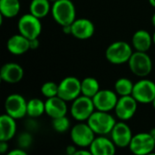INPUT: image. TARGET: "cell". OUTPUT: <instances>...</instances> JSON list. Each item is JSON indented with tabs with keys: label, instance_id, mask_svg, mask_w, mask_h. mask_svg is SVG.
<instances>
[{
	"label": "cell",
	"instance_id": "cell-1",
	"mask_svg": "<svg viewBox=\"0 0 155 155\" xmlns=\"http://www.w3.org/2000/svg\"><path fill=\"white\" fill-rule=\"evenodd\" d=\"M51 13L54 20L61 26L72 25L76 19V10L71 0H58L53 3Z\"/></svg>",
	"mask_w": 155,
	"mask_h": 155
},
{
	"label": "cell",
	"instance_id": "cell-2",
	"mask_svg": "<svg viewBox=\"0 0 155 155\" xmlns=\"http://www.w3.org/2000/svg\"><path fill=\"white\" fill-rule=\"evenodd\" d=\"M87 124L96 135H107L111 134L116 121L109 112L95 110L87 120Z\"/></svg>",
	"mask_w": 155,
	"mask_h": 155
},
{
	"label": "cell",
	"instance_id": "cell-3",
	"mask_svg": "<svg viewBox=\"0 0 155 155\" xmlns=\"http://www.w3.org/2000/svg\"><path fill=\"white\" fill-rule=\"evenodd\" d=\"M133 54V49L127 42L116 41L106 48L105 58L113 64H123L129 62Z\"/></svg>",
	"mask_w": 155,
	"mask_h": 155
},
{
	"label": "cell",
	"instance_id": "cell-4",
	"mask_svg": "<svg viewBox=\"0 0 155 155\" xmlns=\"http://www.w3.org/2000/svg\"><path fill=\"white\" fill-rule=\"evenodd\" d=\"M127 64L131 72L140 78H145L153 70V61L147 52L135 51Z\"/></svg>",
	"mask_w": 155,
	"mask_h": 155
},
{
	"label": "cell",
	"instance_id": "cell-5",
	"mask_svg": "<svg viewBox=\"0 0 155 155\" xmlns=\"http://www.w3.org/2000/svg\"><path fill=\"white\" fill-rule=\"evenodd\" d=\"M17 29L19 34L32 40L38 38L42 32V25L40 19L31 13L23 15L17 23Z\"/></svg>",
	"mask_w": 155,
	"mask_h": 155
},
{
	"label": "cell",
	"instance_id": "cell-6",
	"mask_svg": "<svg viewBox=\"0 0 155 155\" xmlns=\"http://www.w3.org/2000/svg\"><path fill=\"white\" fill-rule=\"evenodd\" d=\"M95 111L93 98L80 95L73 101L71 106V115L78 122H84L89 119L92 114Z\"/></svg>",
	"mask_w": 155,
	"mask_h": 155
},
{
	"label": "cell",
	"instance_id": "cell-7",
	"mask_svg": "<svg viewBox=\"0 0 155 155\" xmlns=\"http://www.w3.org/2000/svg\"><path fill=\"white\" fill-rule=\"evenodd\" d=\"M70 137L74 145L80 148H86L89 147L94 140L95 134L88 124L80 122L71 129Z\"/></svg>",
	"mask_w": 155,
	"mask_h": 155
},
{
	"label": "cell",
	"instance_id": "cell-8",
	"mask_svg": "<svg viewBox=\"0 0 155 155\" xmlns=\"http://www.w3.org/2000/svg\"><path fill=\"white\" fill-rule=\"evenodd\" d=\"M130 151L136 155H147L155 149V139L149 133H140L133 136L129 145Z\"/></svg>",
	"mask_w": 155,
	"mask_h": 155
},
{
	"label": "cell",
	"instance_id": "cell-9",
	"mask_svg": "<svg viewBox=\"0 0 155 155\" xmlns=\"http://www.w3.org/2000/svg\"><path fill=\"white\" fill-rule=\"evenodd\" d=\"M81 94V81L74 76H67L58 84V96L66 102H73Z\"/></svg>",
	"mask_w": 155,
	"mask_h": 155
},
{
	"label": "cell",
	"instance_id": "cell-10",
	"mask_svg": "<svg viewBox=\"0 0 155 155\" xmlns=\"http://www.w3.org/2000/svg\"><path fill=\"white\" fill-rule=\"evenodd\" d=\"M132 95L140 104H152L155 98V83L142 78L134 84Z\"/></svg>",
	"mask_w": 155,
	"mask_h": 155
},
{
	"label": "cell",
	"instance_id": "cell-11",
	"mask_svg": "<svg viewBox=\"0 0 155 155\" xmlns=\"http://www.w3.org/2000/svg\"><path fill=\"white\" fill-rule=\"evenodd\" d=\"M5 114L15 120L22 119L27 115V102L24 96L18 94H12L5 101Z\"/></svg>",
	"mask_w": 155,
	"mask_h": 155
},
{
	"label": "cell",
	"instance_id": "cell-12",
	"mask_svg": "<svg viewBox=\"0 0 155 155\" xmlns=\"http://www.w3.org/2000/svg\"><path fill=\"white\" fill-rule=\"evenodd\" d=\"M138 104L139 103L133 95L120 96L114 108L116 117L120 121H129L135 114L138 108Z\"/></svg>",
	"mask_w": 155,
	"mask_h": 155
},
{
	"label": "cell",
	"instance_id": "cell-13",
	"mask_svg": "<svg viewBox=\"0 0 155 155\" xmlns=\"http://www.w3.org/2000/svg\"><path fill=\"white\" fill-rule=\"evenodd\" d=\"M118 94L115 91L108 89H100V91L93 97V102L97 111L110 112L114 110L118 102Z\"/></svg>",
	"mask_w": 155,
	"mask_h": 155
},
{
	"label": "cell",
	"instance_id": "cell-14",
	"mask_svg": "<svg viewBox=\"0 0 155 155\" xmlns=\"http://www.w3.org/2000/svg\"><path fill=\"white\" fill-rule=\"evenodd\" d=\"M111 139L119 148L129 147L130 143L133 139V132L129 125L125 124L124 121H120L115 124L112 132H111Z\"/></svg>",
	"mask_w": 155,
	"mask_h": 155
},
{
	"label": "cell",
	"instance_id": "cell-15",
	"mask_svg": "<svg viewBox=\"0 0 155 155\" xmlns=\"http://www.w3.org/2000/svg\"><path fill=\"white\" fill-rule=\"evenodd\" d=\"M72 25L71 35L79 40H87L91 38L95 31L94 23L87 18L75 19Z\"/></svg>",
	"mask_w": 155,
	"mask_h": 155
},
{
	"label": "cell",
	"instance_id": "cell-16",
	"mask_svg": "<svg viewBox=\"0 0 155 155\" xmlns=\"http://www.w3.org/2000/svg\"><path fill=\"white\" fill-rule=\"evenodd\" d=\"M89 150L92 155H114L116 152V145L106 135H98L89 146Z\"/></svg>",
	"mask_w": 155,
	"mask_h": 155
},
{
	"label": "cell",
	"instance_id": "cell-17",
	"mask_svg": "<svg viewBox=\"0 0 155 155\" xmlns=\"http://www.w3.org/2000/svg\"><path fill=\"white\" fill-rule=\"evenodd\" d=\"M24 77L23 67L15 63H6L0 70V78L7 84H17Z\"/></svg>",
	"mask_w": 155,
	"mask_h": 155
},
{
	"label": "cell",
	"instance_id": "cell-18",
	"mask_svg": "<svg viewBox=\"0 0 155 155\" xmlns=\"http://www.w3.org/2000/svg\"><path fill=\"white\" fill-rule=\"evenodd\" d=\"M45 103V114L52 119L66 115L68 110L66 101H64L58 95L46 98V101Z\"/></svg>",
	"mask_w": 155,
	"mask_h": 155
},
{
	"label": "cell",
	"instance_id": "cell-19",
	"mask_svg": "<svg viewBox=\"0 0 155 155\" xmlns=\"http://www.w3.org/2000/svg\"><path fill=\"white\" fill-rule=\"evenodd\" d=\"M7 50L14 55H22L30 49V41L21 34L12 35L6 43Z\"/></svg>",
	"mask_w": 155,
	"mask_h": 155
},
{
	"label": "cell",
	"instance_id": "cell-20",
	"mask_svg": "<svg viewBox=\"0 0 155 155\" xmlns=\"http://www.w3.org/2000/svg\"><path fill=\"white\" fill-rule=\"evenodd\" d=\"M15 119L7 114H2L0 117V141L8 142L12 140L16 134Z\"/></svg>",
	"mask_w": 155,
	"mask_h": 155
},
{
	"label": "cell",
	"instance_id": "cell-21",
	"mask_svg": "<svg viewBox=\"0 0 155 155\" xmlns=\"http://www.w3.org/2000/svg\"><path fill=\"white\" fill-rule=\"evenodd\" d=\"M153 43V36L147 30H137L132 37V45L136 51L147 52Z\"/></svg>",
	"mask_w": 155,
	"mask_h": 155
},
{
	"label": "cell",
	"instance_id": "cell-22",
	"mask_svg": "<svg viewBox=\"0 0 155 155\" xmlns=\"http://www.w3.org/2000/svg\"><path fill=\"white\" fill-rule=\"evenodd\" d=\"M51 8L49 0H32L29 5L30 13L39 19L45 17L51 11Z\"/></svg>",
	"mask_w": 155,
	"mask_h": 155
},
{
	"label": "cell",
	"instance_id": "cell-23",
	"mask_svg": "<svg viewBox=\"0 0 155 155\" xmlns=\"http://www.w3.org/2000/svg\"><path fill=\"white\" fill-rule=\"evenodd\" d=\"M20 8L19 0H0V13L4 17L13 18L16 16Z\"/></svg>",
	"mask_w": 155,
	"mask_h": 155
},
{
	"label": "cell",
	"instance_id": "cell-24",
	"mask_svg": "<svg viewBox=\"0 0 155 155\" xmlns=\"http://www.w3.org/2000/svg\"><path fill=\"white\" fill-rule=\"evenodd\" d=\"M81 90L83 95L93 98L100 91L99 82L94 77H86L81 81Z\"/></svg>",
	"mask_w": 155,
	"mask_h": 155
},
{
	"label": "cell",
	"instance_id": "cell-25",
	"mask_svg": "<svg viewBox=\"0 0 155 155\" xmlns=\"http://www.w3.org/2000/svg\"><path fill=\"white\" fill-rule=\"evenodd\" d=\"M45 113V103L41 99L33 98L27 102V115L30 118H37Z\"/></svg>",
	"mask_w": 155,
	"mask_h": 155
},
{
	"label": "cell",
	"instance_id": "cell-26",
	"mask_svg": "<svg viewBox=\"0 0 155 155\" xmlns=\"http://www.w3.org/2000/svg\"><path fill=\"white\" fill-rule=\"evenodd\" d=\"M134 84L128 78H119L114 84V91L119 96L132 95Z\"/></svg>",
	"mask_w": 155,
	"mask_h": 155
},
{
	"label": "cell",
	"instance_id": "cell-27",
	"mask_svg": "<svg viewBox=\"0 0 155 155\" xmlns=\"http://www.w3.org/2000/svg\"><path fill=\"white\" fill-rule=\"evenodd\" d=\"M70 124H71L70 120L66 117V115L54 118L53 119V122H52L53 128L57 133H64L68 131L70 128Z\"/></svg>",
	"mask_w": 155,
	"mask_h": 155
},
{
	"label": "cell",
	"instance_id": "cell-28",
	"mask_svg": "<svg viewBox=\"0 0 155 155\" xmlns=\"http://www.w3.org/2000/svg\"><path fill=\"white\" fill-rule=\"evenodd\" d=\"M41 94L46 97H54L58 95V84L54 82H46L41 86Z\"/></svg>",
	"mask_w": 155,
	"mask_h": 155
},
{
	"label": "cell",
	"instance_id": "cell-29",
	"mask_svg": "<svg viewBox=\"0 0 155 155\" xmlns=\"http://www.w3.org/2000/svg\"><path fill=\"white\" fill-rule=\"evenodd\" d=\"M33 143V137L32 134L29 132H24L21 133L17 137V144L18 147L25 150L28 149Z\"/></svg>",
	"mask_w": 155,
	"mask_h": 155
},
{
	"label": "cell",
	"instance_id": "cell-30",
	"mask_svg": "<svg viewBox=\"0 0 155 155\" xmlns=\"http://www.w3.org/2000/svg\"><path fill=\"white\" fill-rule=\"evenodd\" d=\"M34 119L35 118H31V119L27 120L25 123V126L28 131H34L37 128V123Z\"/></svg>",
	"mask_w": 155,
	"mask_h": 155
},
{
	"label": "cell",
	"instance_id": "cell-31",
	"mask_svg": "<svg viewBox=\"0 0 155 155\" xmlns=\"http://www.w3.org/2000/svg\"><path fill=\"white\" fill-rule=\"evenodd\" d=\"M7 154L8 155H26L27 154V153H26L24 149H22V148L18 147V148H16V149L11 150L10 152H8V153H7Z\"/></svg>",
	"mask_w": 155,
	"mask_h": 155
},
{
	"label": "cell",
	"instance_id": "cell-32",
	"mask_svg": "<svg viewBox=\"0 0 155 155\" xmlns=\"http://www.w3.org/2000/svg\"><path fill=\"white\" fill-rule=\"evenodd\" d=\"M9 145H8V142L5 141H0V153L2 154L5 153L8 151Z\"/></svg>",
	"mask_w": 155,
	"mask_h": 155
},
{
	"label": "cell",
	"instance_id": "cell-33",
	"mask_svg": "<svg viewBox=\"0 0 155 155\" xmlns=\"http://www.w3.org/2000/svg\"><path fill=\"white\" fill-rule=\"evenodd\" d=\"M30 41V49L32 50H35V49H37L39 47V40L38 38H35V39H32V40H29Z\"/></svg>",
	"mask_w": 155,
	"mask_h": 155
},
{
	"label": "cell",
	"instance_id": "cell-34",
	"mask_svg": "<svg viewBox=\"0 0 155 155\" xmlns=\"http://www.w3.org/2000/svg\"><path fill=\"white\" fill-rule=\"evenodd\" d=\"M76 146V145H75ZM74 145H69L66 147V153L68 155H75L76 152H77V148Z\"/></svg>",
	"mask_w": 155,
	"mask_h": 155
},
{
	"label": "cell",
	"instance_id": "cell-35",
	"mask_svg": "<svg viewBox=\"0 0 155 155\" xmlns=\"http://www.w3.org/2000/svg\"><path fill=\"white\" fill-rule=\"evenodd\" d=\"M75 155H92V153L90 152V150L87 151L85 150V148H82L80 150H77Z\"/></svg>",
	"mask_w": 155,
	"mask_h": 155
},
{
	"label": "cell",
	"instance_id": "cell-36",
	"mask_svg": "<svg viewBox=\"0 0 155 155\" xmlns=\"http://www.w3.org/2000/svg\"><path fill=\"white\" fill-rule=\"evenodd\" d=\"M63 27V31L64 34L66 35H71L72 33V25H64V26H62Z\"/></svg>",
	"mask_w": 155,
	"mask_h": 155
},
{
	"label": "cell",
	"instance_id": "cell-37",
	"mask_svg": "<svg viewBox=\"0 0 155 155\" xmlns=\"http://www.w3.org/2000/svg\"><path fill=\"white\" fill-rule=\"evenodd\" d=\"M150 134L153 135V138L155 139V128H153V129L150 131Z\"/></svg>",
	"mask_w": 155,
	"mask_h": 155
},
{
	"label": "cell",
	"instance_id": "cell-38",
	"mask_svg": "<svg viewBox=\"0 0 155 155\" xmlns=\"http://www.w3.org/2000/svg\"><path fill=\"white\" fill-rule=\"evenodd\" d=\"M152 23H153V26L155 27V13L153 15V16H152Z\"/></svg>",
	"mask_w": 155,
	"mask_h": 155
},
{
	"label": "cell",
	"instance_id": "cell-39",
	"mask_svg": "<svg viewBox=\"0 0 155 155\" xmlns=\"http://www.w3.org/2000/svg\"><path fill=\"white\" fill-rule=\"evenodd\" d=\"M149 3L152 6H153L155 8V0H149Z\"/></svg>",
	"mask_w": 155,
	"mask_h": 155
},
{
	"label": "cell",
	"instance_id": "cell-40",
	"mask_svg": "<svg viewBox=\"0 0 155 155\" xmlns=\"http://www.w3.org/2000/svg\"><path fill=\"white\" fill-rule=\"evenodd\" d=\"M153 44L155 45V32L154 34H153Z\"/></svg>",
	"mask_w": 155,
	"mask_h": 155
},
{
	"label": "cell",
	"instance_id": "cell-41",
	"mask_svg": "<svg viewBox=\"0 0 155 155\" xmlns=\"http://www.w3.org/2000/svg\"><path fill=\"white\" fill-rule=\"evenodd\" d=\"M152 104H153V108L155 109V98H154V100H153V102Z\"/></svg>",
	"mask_w": 155,
	"mask_h": 155
},
{
	"label": "cell",
	"instance_id": "cell-42",
	"mask_svg": "<svg viewBox=\"0 0 155 155\" xmlns=\"http://www.w3.org/2000/svg\"><path fill=\"white\" fill-rule=\"evenodd\" d=\"M50 2H53V3H54V2H56V1H58V0H49Z\"/></svg>",
	"mask_w": 155,
	"mask_h": 155
}]
</instances>
